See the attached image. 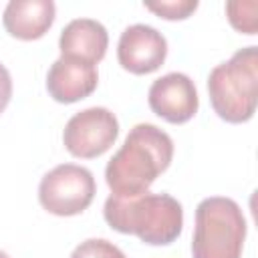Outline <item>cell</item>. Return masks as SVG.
I'll use <instances>...</instances> for the list:
<instances>
[{
    "label": "cell",
    "instance_id": "cell-1",
    "mask_svg": "<svg viewBox=\"0 0 258 258\" xmlns=\"http://www.w3.org/2000/svg\"><path fill=\"white\" fill-rule=\"evenodd\" d=\"M173 157L171 137L151 123L135 125L109 159L105 179L115 198H137L163 173Z\"/></svg>",
    "mask_w": 258,
    "mask_h": 258
},
{
    "label": "cell",
    "instance_id": "cell-2",
    "mask_svg": "<svg viewBox=\"0 0 258 258\" xmlns=\"http://www.w3.org/2000/svg\"><path fill=\"white\" fill-rule=\"evenodd\" d=\"M103 216L121 234H135L151 246L175 242L183 228V208L169 194H143L137 198H107Z\"/></svg>",
    "mask_w": 258,
    "mask_h": 258
},
{
    "label": "cell",
    "instance_id": "cell-3",
    "mask_svg": "<svg viewBox=\"0 0 258 258\" xmlns=\"http://www.w3.org/2000/svg\"><path fill=\"white\" fill-rule=\"evenodd\" d=\"M210 103L220 119L246 123L256 113L258 103V48L246 46L220 62L208 77Z\"/></svg>",
    "mask_w": 258,
    "mask_h": 258
},
{
    "label": "cell",
    "instance_id": "cell-4",
    "mask_svg": "<svg viewBox=\"0 0 258 258\" xmlns=\"http://www.w3.org/2000/svg\"><path fill=\"white\" fill-rule=\"evenodd\" d=\"M244 240L246 220L234 200L214 196L198 204L191 240L194 258H240Z\"/></svg>",
    "mask_w": 258,
    "mask_h": 258
},
{
    "label": "cell",
    "instance_id": "cell-5",
    "mask_svg": "<svg viewBox=\"0 0 258 258\" xmlns=\"http://www.w3.org/2000/svg\"><path fill=\"white\" fill-rule=\"evenodd\" d=\"M97 191L93 173L75 163H62L42 175L38 185L40 206L54 216H77L85 212Z\"/></svg>",
    "mask_w": 258,
    "mask_h": 258
},
{
    "label": "cell",
    "instance_id": "cell-6",
    "mask_svg": "<svg viewBox=\"0 0 258 258\" xmlns=\"http://www.w3.org/2000/svg\"><path fill=\"white\" fill-rule=\"evenodd\" d=\"M119 135V121L115 113L105 107H89L73 115L62 133L67 151L75 157L93 159L103 155Z\"/></svg>",
    "mask_w": 258,
    "mask_h": 258
},
{
    "label": "cell",
    "instance_id": "cell-7",
    "mask_svg": "<svg viewBox=\"0 0 258 258\" xmlns=\"http://www.w3.org/2000/svg\"><path fill=\"white\" fill-rule=\"evenodd\" d=\"M147 101L157 117L173 125L189 121L200 107L196 85L183 73H167L153 81L147 93Z\"/></svg>",
    "mask_w": 258,
    "mask_h": 258
},
{
    "label": "cell",
    "instance_id": "cell-8",
    "mask_svg": "<svg viewBox=\"0 0 258 258\" xmlns=\"http://www.w3.org/2000/svg\"><path fill=\"white\" fill-rule=\"evenodd\" d=\"M167 56L165 36L147 24H133L121 32L117 44L119 64L133 75H149L157 71Z\"/></svg>",
    "mask_w": 258,
    "mask_h": 258
},
{
    "label": "cell",
    "instance_id": "cell-9",
    "mask_svg": "<svg viewBox=\"0 0 258 258\" xmlns=\"http://www.w3.org/2000/svg\"><path fill=\"white\" fill-rule=\"evenodd\" d=\"M99 83L95 64L79 58H56L46 75V91L56 103H77L89 97Z\"/></svg>",
    "mask_w": 258,
    "mask_h": 258
},
{
    "label": "cell",
    "instance_id": "cell-10",
    "mask_svg": "<svg viewBox=\"0 0 258 258\" xmlns=\"http://www.w3.org/2000/svg\"><path fill=\"white\" fill-rule=\"evenodd\" d=\"M56 6L52 0H10L2 14L6 32L20 40H36L52 26Z\"/></svg>",
    "mask_w": 258,
    "mask_h": 258
},
{
    "label": "cell",
    "instance_id": "cell-11",
    "mask_svg": "<svg viewBox=\"0 0 258 258\" xmlns=\"http://www.w3.org/2000/svg\"><path fill=\"white\" fill-rule=\"evenodd\" d=\"M109 44L107 28L93 18H75L71 20L58 38L60 56H71L85 60L89 64H97L103 60Z\"/></svg>",
    "mask_w": 258,
    "mask_h": 258
},
{
    "label": "cell",
    "instance_id": "cell-12",
    "mask_svg": "<svg viewBox=\"0 0 258 258\" xmlns=\"http://www.w3.org/2000/svg\"><path fill=\"white\" fill-rule=\"evenodd\" d=\"M226 12L230 24L236 30L244 34H256V12H258L256 2H228Z\"/></svg>",
    "mask_w": 258,
    "mask_h": 258
},
{
    "label": "cell",
    "instance_id": "cell-13",
    "mask_svg": "<svg viewBox=\"0 0 258 258\" xmlns=\"http://www.w3.org/2000/svg\"><path fill=\"white\" fill-rule=\"evenodd\" d=\"M71 258H127V256L113 242L105 238H89L73 250Z\"/></svg>",
    "mask_w": 258,
    "mask_h": 258
},
{
    "label": "cell",
    "instance_id": "cell-14",
    "mask_svg": "<svg viewBox=\"0 0 258 258\" xmlns=\"http://www.w3.org/2000/svg\"><path fill=\"white\" fill-rule=\"evenodd\" d=\"M145 8L165 20H183L191 12H196L198 0H171V2H157V4L147 2Z\"/></svg>",
    "mask_w": 258,
    "mask_h": 258
},
{
    "label": "cell",
    "instance_id": "cell-15",
    "mask_svg": "<svg viewBox=\"0 0 258 258\" xmlns=\"http://www.w3.org/2000/svg\"><path fill=\"white\" fill-rule=\"evenodd\" d=\"M10 97H12V79H10L8 69L0 64V113L8 107Z\"/></svg>",
    "mask_w": 258,
    "mask_h": 258
},
{
    "label": "cell",
    "instance_id": "cell-16",
    "mask_svg": "<svg viewBox=\"0 0 258 258\" xmlns=\"http://www.w3.org/2000/svg\"><path fill=\"white\" fill-rule=\"evenodd\" d=\"M0 258H10V256H8V254H6L4 250H0Z\"/></svg>",
    "mask_w": 258,
    "mask_h": 258
}]
</instances>
